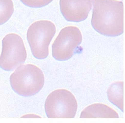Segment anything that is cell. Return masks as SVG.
Here are the masks:
<instances>
[{"instance_id":"obj_1","label":"cell","mask_w":125,"mask_h":123,"mask_svg":"<svg viewBox=\"0 0 125 123\" xmlns=\"http://www.w3.org/2000/svg\"><path fill=\"white\" fill-rule=\"evenodd\" d=\"M91 24L99 33L116 36L124 32V5L116 0H93Z\"/></svg>"},{"instance_id":"obj_2","label":"cell","mask_w":125,"mask_h":123,"mask_svg":"<svg viewBox=\"0 0 125 123\" xmlns=\"http://www.w3.org/2000/svg\"><path fill=\"white\" fill-rule=\"evenodd\" d=\"M10 83L13 90L19 95L32 96L43 87L44 75L41 69L33 64L22 65L11 75Z\"/></svg>"},{"instance_id":"obj_3","label":"cell","mask_w":125,"mask_h":123,"mask_svg":"<svg viewBox=\"0 0 125 123\" xmlns=\"http://www.w3.org/2000/svg\"><path fill=\"white\" fill-rule=\"evenodd\" d=\"M56 31L55 25L47 20L37 21L30 26L27 39L35 58L43 59L48 56L49 45Z\"/></svg>"},{"instance_id":"obj_4","label":"cell","mask_w":125,"mask_h":123,"mask_svg":"<svg viewBox=\"0 0 125 123\" xmlns=\"http://www.w3.org/2000/svg\"><path fill=\"white\" fill-rule=\"evenodd\" d=\"M44 106L49 118H73L77 111V103L71 92L66 89H58L49 94Z\"/></svg>"},{"instance_id":"obj_5","label":"cell","mask_w":125,"mask_h":123,"mask_svg":"<svg viewBox=\"0 0 125 123\" xmlns=\"http://www.w3.org/2000/svg\"><path fill=\"white\" fill-rule=\"evenodd\" d=\"M27 51L21 36L15 34L6 35L2 40V49L0 56V67L11 71L24 63Z\"/></svg>"},{"instance_id":"obj_6","label":"cell","mask_w":125,"mask_h":123,"mask_svg":"<svg viewBox=\"0 0 125 123\" xmlns=\"http://www.w3.org/2000/svg\"><path fill=\"white\" fill-rule=\"evenodd\" d=\"M82 36L77 27L70 26L62 29L52 45L53 57L58 61L71 58L82 43Z\"/></svg>"},{"instance_id":"obj_7","label":"cell","mask_w":125,"mask_h":123,"mask_svg":"<svg viewBox=\"0 0 125 123\" xmlns=\"http://www.w3.org/2000/svg\"><path fill=\"white\" fill-rule=\"evenodd\" d=\"M61 13L68 22H79L87 19L93 0H60Z\"/></svg>"},{"instance_id":"obj_8","label":"cell","mask_w":125,"mask_h":123,"mask_svg":"<svg viewBox=\"0 0 125 123\" xmlns=\"http://www.w3.org/2000/svg\"><path fill=\"white\" fill-rule=\"evenodd\" d=\"M83 118H119L118 113L114 109L107 105L95 103L86 107L81 113Z\"/></svg>"},{"instance_id":"obj_9","label":"cell","mask_w":125,"mask_h":123,"mask_svg":"<svg viewBox=\"0 0 125 123\" xmlns=\"http://www.w3.org/2000/svg\"><path fill=\"white\" fill-rule=\"evenodd\" d=\"M107 94L110 101L123 112V81H118L112 83L107 90Z\"/></svg>"},{"instance_id":"obj_10","label":"cell","mask_w":125,"mask_h":123,"mask_svg":"<svg viewBox=\"0 0 125 123\" xmlns=\"http://www.w3.org/2000/svg\"><path fill=\"white\" fill-rule=\"evenodd\" d=\"M14 11L12 0H0V25L9 20Z\"/></svg>"},{"instance_id":"obj_11","label":"cell","mask_w":125,"mask_h":123,"mask_svg":"<svg viewBox=\"0 0 125 123\" xmlns=\"http://www.w3.org/2000/svg\"><path fill=\"white\" fill-rule=\"evenodd\" d=\"M25 5L32 8H40L49 5L53 0H20Z\"/></svg>"},{"instance_id":"obj_12","label":"cell","mask_w":125,"mask_h":123,"mask_svg":"<svg viewBox=\"0 0 125 123\" xmlns=\"http://www.w3.org/2000/svg\"><path fill=\"white\" fill-rule=\"evenodd\" d=\"M30 115H31V114H30ZM22 117H25V118H27H27H38L39 117H40V118H41V117H39L38 116L35 115H32V116H30L29 115H25L22 116Z\"/></svg>"}]
</instances>
